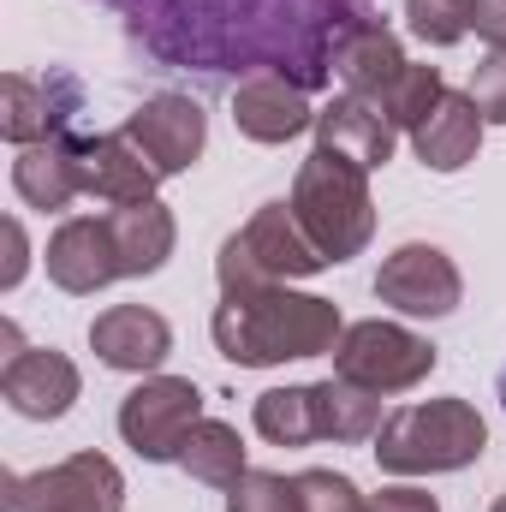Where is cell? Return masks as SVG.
<instances>
[{"mask_svg": "<svg viewBox=\"0 0 506 512\" xmlns=\"http://www.w3.org/2000/svg\"><path fill=\"white\" fill-rule=\"evenodd\" d=\"M471 30H477L489 48H506V0H477V12H471Z\"/></svg>", "mask_w": 506, "mask_h": 512, "instance_id": "obj_31", "label": "cell"}, {"mask_svg": "<svg viewBox=\"0 0 506 512\" xmlns=\"http://www.w3.org/2000/svg\"><path fill=\"white\" fill-rule=\"evenodd\" d=\"M370 512H441L435 507V495L429 489H381V495H370Z\"/></svg>", "mask_w": 506, "mask_h": 512, "instance_id": "obj_30", "label": "cell"}, {"mask_svg": "<svg viewBox=\"0 0 506 512\" xmlns=\"http://www.w3.org/2000/svg\"><path fill=\"white\" fill-rule=\"evenodd\" d=\"M471 102L489 126H506V48H489L471 72Z\"/></svg>", "mask_w": 506, "mask_h": 512, "instance_id": "obj_28", "label": "cell"}, {"mask_svg": "<svg viewBox=\"0 0 506 512\" xmlns=\"http://www.w3.org/2000/svg\"><path fill=\"white\" fill-rule=\"evenodd\" d=\"M191 483H209V489H233L251 465H245V441H239V429L233 423H221V417H203L191 435H185V447H179V459H173Z\"/></svg>", "mask_w": 506, "mask_h": 512, "instance_id": "obj_22", "label": "cell"}, {"mask_svg": "<svg viewBox=\"0 0 506 512\" xmlns=\"http://www.w3.org/2000/svg\"><path fill=\"white\" fill-rule=\"evenodd\" d=\"M501 411H506V370H501Z\"/></svg>", "mask_w": 506, "mask_h": 512, "instance_id": "obj_32", "label": "cell"}, {"mask_svg": "<svg viewBox=\"0 0 506 512\" xmlns=\"http://www.w3.org/2000/svg\"><path fill=\"white\" fill-rule=\"evenodd\" d=\"M78 84L66 72H48V78H30V72H6L0 78V137L12 149H30V143H48V137H66V126L78 120Z\"/></svg>", "mask_w": 506, "mask_h": 512, "instance_id": "obj_10", "label": "cell"}, {"mask_svg": "<svg viewBox=\"0 0 506 512\" xmlns=\"http://www.w3.org/2000/svg\"><path fill=\"white\" fill-rule=\"evenodd\" d=\"M78 185H84V197H102V203L126 209V203L155 197L161 173L143 161V149L126 131H102V137H78Z\"/></svg>", "mask_w": 506, "mask_h": 512, "instance_id": "obj_14", "label": "cell"}, {"mask_svg": "<svg viewBox=\"0 0 506 512\" xmlns=\"http://www.w3.org/2000/svg\"><path fill=\"white\" fill-rule=\"evenodd\" d=\"M42 262H48V280L60 292H72V298H90V292L126 280L120 274V251H114V233H108V215H72V221H60L54 239H48V251H42Z\"/></svg>", "mask_w": 506, "mask_h": 512, "instance_id": "obj_12", "label": "cell"}, {"mask_svg": "<svg viewBox=\"0 0 506 512\" xmlns=\"http://www.w3.org/2000/svg\"><path fill=\"white\" fill-rule=\"evenodd\" d=\"M489 512H506V495H501V501H495V507H489Z\"/></svg>", "mask_w": 506, "mask_h": 512, "instance_id": "obj_33", "label": "cell"}, {"mask_svg": "<svg viewBox=\"0 0 506 512\" xmlns=\"http://www.w3.org/2000/svg\"><path fill=\"white\" fill-rule=\"evenodd\" d=\"M251 423H256V435L274 441V447H304V441H316L310 387H268V393H256Z\"/></svg>", "mask_w": 506, "mask_h": 512, "instance_id": "obj_23", "label": "cell"}, {"mask_svg": "<svg viewBox=\"0 0 506 512\" xmlns=\"http://www.w3.org/2000/svg\"><path fill=\"white\" fill-rule=\"evenodd\" d=\"M471 12L477 0H405V30L429 48H453L471 36Z\"/></svg>", "mask_w": 506, "mask_h": 512, "instance_id": "obj_25", "label": "cell"}, {"mask_svg": "<svg viewBox=\"0 0 506 512\" xmlns=\"http://www.w3.org/2000/svg\"><path fill=\"white\" fill-rule=\"evenodd\" d=\"M298 495L304 512H370V495H358V483L340 471H298Z\"/></svg>", "mask_w": 506, "mask_h": 512, "instance_id": "obj_27", "label": "cell"}, {"mask_svg": "<svg viewBox=\"0 0 506 512\" xmlns=\"http://www.w3.org/2000/svg\"><path fill=\"white\" fill-rule=\"evenodd\" d=\"M376 298L387 310H399V316H429V322H435V316H453V310H459L465 274H459V262L441 251V245L411 239V245H399V251L381 256Z\"/></svg>", "mask_w": 506, "mask_h": 512, "instance_id": "obj_8", "label": "cell"}, {"mask_svg": "<svg viewBox=\"0 0 506 512\" xmlns=\"http://www.w3.org/2000/svg\"><path fill=\"white\" fill-rule=\"evenodd\" d=\"M120 131L143 149V161L161 179L191 173L203 161V149H209V114H203V102L197 96H179V90H161V96L137 102Z\"/></svg>", "mask_w": 506, "mask_h": 512, "instance_id": "obj_9", "label": "cell"}, {"mask_svg": "<svg viewBox=\"0 0 506 512\" xmlns=\"http://www.w3.org/2000/svg\"><path fill=\"white\" fill-rule=\"evenodd\" d=\"M0 239H6V262H0V292H12V286L24 280V268H30V245H24V227H18V221H6V227H0Z\"/></svg>", "mask_w": 506, "mask_h": 512, "instance_id": "obj_29", "label": "cell"}, {"mask_svg": "<svg viewBox=\"0 0 506 512\" xmlns=\"http://www.w3.org/2000/svg\"><path fill=\"white\" fill-rule=\"evenodd\" d=\"M6 512H126V477L108 453H72L48 471H6Z\"/></svg>", "mask_w": 506, "mask_h": 512, "instance_id": "obj_6", "label": "cell"}, {"mask_svg": "<svg viewBox=\"0 0 506 512\" xmlns=\"http://www.w3.org/2000/svg\"><path fill=\"white\" fill-rule=\"evenodd\" d=\"M292 215L298 227L310 233V245L334 262H352L376 239V197H370V173L334 149H310L298 161V179H292Z\"/></svg>", "mask_w": 506, "mask_h": 512, "instance_id": "obj_3", "label": "cell"}, {"mask_svg": "<svg viewBox=\"0 0 506 512\" xmlns=\"http://www.w3.org/2000/svg\"><path fill=\"white\" fill-rule=\"evenodd\" d=\"M334 72H340V84L352 90V96H387L399 78H405V48H399V36L381 24V18H346V30L334 36Z\"/></svg>", "mask_w": 506, "mask_h": 512, "instance_id": "obj_17", "label": "cell"}, {"mask_svg": "<svg viewBox=\"0 0 506 512\" xmlns=\"http://www.w3.org/2000/svg\"><path fill=\"white\" fill-rule=\"evenodd\" d=\"M328 256L310 245V233L298 227L292 203H262L251 221L221 245L215 256V280L221 292H251V286H292L322 274Z\"/></svg>", "mask_w": 506, "mask_h": 512, "instance_id": "obj_4", "label": "cell"}, {"mask_svg": "<svg viewBox=\"0 0 506 512\" xmlns=\"http://www.w3.org/2000/svg\"><path fill=\"white\" fill-rule=\"evenodd\" d=\"M108 233H114V251H120V274L143 280V274H161L167 256L179 245V221L167 203H126V209H108Z\"/></svg>", "mask_w": 506, "mask_h": 512, "instance_id": "obj_19", "label": "cell"}, {"mask_svg": "<svg viewBox=\"0 0 506 512\" xmlns=\"http://www.w3.org/2000/svg\"><path fill=\"white\" fill-rule=\"evenodd\" d=\"M90 352L120 376H155L173 352V328L149 304H114L90 322Z\"/></svg>", "mask_w": 506, "mask_h": 512, "instance_id": "obj_13", "label": "cell"}, {"mask_svg": "<svg viewBox=\"0 0 506 512\" xmlns=\"http://www.w3.org/2000/svg\"><path fill=\"white\" fill-rule=\"evenodd\" d=\"M483 126H489V120L477 114V102L459 96V90H447L441 108L411 131V149H417V161H423L429 173H459V167L477 161V149H483Z\"/></svg>", "mask_w": 506, "mask_h": 512, "instance_id": "obj_18", "label": "cell"}, {"mask_svg": "<svg viewBox=\"0 0 506 512\" xmlns=\"http://www.w3.org/2000/svg\"><path fill=\"white\" fill-rule=\"evenodd\" d=\"M233 126L251 143H292L298 131L316 126V108H310L304 84H292L280 72H251L233 90Z\"/></svg>", "mask_w": 506, "mask_h": 512, "instance_id": "obj_15", "label": "cell"}, {"mask_svg": "<svg viewBox=\"0 0 506 512\" xmlns=\"http://www.w3.org/2000/svg\"><path fill=\"white\" fill-rule=\"evenodd\" d=\"M435 364H441V352L423 334H411L399 322H381V316L346 322V334L334 346V376L370 387V393H411L417 382L435 376Z\"/></svg>", "mask_w": 506, "mask_h": 512, "instance_id": "obj_5", "label": "cell"}, {"mask_svg": "<svg viewBox=\"0 0 506 512\" xmlns=\"http://www.w3.org/2000/svg\"><path fill=\"white\" fill-rule=\"evenodd\" d=\"M441 96H447L441 66H405V78L381 96V108H387V120H393L399 131H417L435 108H441Z\"/></svg>", "mask_w": 506, "mask_h": 512, "instance_id": "obj_24", "label": "cell"}, {"mask_svg": "<svg viewBox=\"0 0 506 512\" xmlns=\"http://www.w3.org/2000/svg\"><path fill=\"white\" fill-rule=\"evenodd\" d=\"M393 137L399 126L387 120V108H381L376 96H334L322 114H316V149H334V155H346V161H358L364 173H376L393 161Z\"/></svg>", "mask_w": 506, "mask_h": 512, "instance_id": "obj_16", "label": "cell"}, {"mask_svg": "<svg viewBox=\"0 0 506 512\" xmlns=\"http://www.w3.org/2000/svg\"><path fill=\"white\" fill-rule=\"evenodd\" d=\"M12 191H18L30 209H42V215H54V209H66L72 197H84V185H78V137L66 131V137H48V143L18 149V161H12Z\"/></svg>", "mask_w": 506, "mask_h": 512, "instance_id": "obj_20", "label": "cell"}, {"mask_svg": "<svg viewBox=\"0 0 506 512\" xmlns=\"http://www.w3.org/2000/svg\"><path fill=\"white\" fill-rule=\"evenodd\" d=\"M489 447V423L471 399L447 393V399H417L399 405L376 435V465L387 477H441V471H465L477 465Z\"/></svg>", "mask_w": 506, "mask_h": 512, "instance_id": "obj_2", "label": "cell"}, {"mask_svg": "<svg viewBox=\"0 0 506 512\" xmlns=\"http://www.w3.org/2000/svg\"><path fill=\"white\" fill-rule=\"evenodd\" d=\"M227 512H304L298 477H280V471H245V477L227 489Z\"/></svg>", "mask_w": 506, "mask_h": 512, "instance_id": "obj_26", "label": "cell"}, {"mask_svg": "<svg viewBox=\"0 0 506 512\" xmlns=\"http://www.w3.org/2000/svg\"><path fill=\"white\" fill-rule=\"evenodd\" d=\"M209 334L227 364L268 370V364H298V358H334L346 316L334 298H316V292L251 286V292H221Z\"/></svg>", "mask_w": 506, "mask_h": 512, "instance_id": "obj_1", "label": "cell"}, {"mask_svg": "<svg viewBox=\"0 0 506 512\" xmlns=\"http://www.w3.org/2000/svg\"><path fill=\"white\" fill-rule=\"evenodd\" d=\"M78 393H84L78 364H72L66 352H54V346H24L18 358L0 364V399H6L18 417H30V423L66 417V411L78 405Z\"/></svg>", "mask_w": 506, "mask_h": 512, "instance_id": "obj_11", "label": "cell"}, {"mask_svg": "<svg viewBox=\"0 0 506 512\" xmlns=\"http://www.w3.org/2000/svg\"><path fill=\"white\" fill-rule=\"evenodd\" d=\"M310 405H316V441H376L381 435V393L346 382V376H328V382H310Z\"/></svg>", "mask_w": 506, "mask_h": 512, "instance_id": "obj_21", "label": "cell"}, {"mask_svg": "<svg viewBox=\"0 0 506 512\" xmlns=\"http://www.w3.org/2000/svg\"><path fill=\"white\" fill-rule=\"evenodd\" d=\"M197 423H203V387L191 376H143L120 399V435L149 465L179 459V447H185V435Z\"/></svg>", "mask_w": 506, "mask_h": 512, "instance_id": "obj_7", "label": "cell"}]
</instances>
